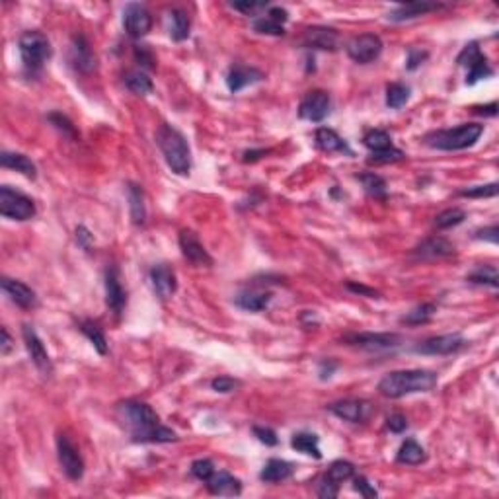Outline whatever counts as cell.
I'll return each instance as SVG.
<instances>
[{
  "mask_svg": "<svg viewBox=\"0 0 499 499\" xmlns=\"http://www.w3.org/2000/svg\"><path fill=\"white\" fill-rule=\"evenodd\" d=\"M49 121H51V123L55 125L59 131H62V135L71 137V139H76V137H78L76 129H74L73 121H71L67 115L59 114V112H53V114H49Z\"/></svg>",
  "mask_w": 499,
  "mask_h": 499,
  "instance_id": "48",
  "label": "cell"
},
{
  "mask_svg": "<svg viewBox=\"0 0 499 499\" xmlns=\"http://www.w3.org/2000/svg\"><path fill=\"white\" fill-rule=\"evenodd\" d=\"M76 240H78V244H80L84 250H88L90 244H92L94 236L86 230V227H78V229H76Z\"/></svg>",
  "mask_w": 499,
  "mask_h": 499,
  "instance_id": "59",
  "label": "cell"
},
{
  "mask_svg": "<svg viewBox=\"0 0 499 499\" xmlns=\"http://www.w3.org/2000/svg\"><path fill=\"white\" fill-rule=\"evenodd\" d=\"M498 189H499V184L498 182H493V184H486V186H474V187H468V189H462L458 195L468 199L496 198V195H498Z\"/></svg>",
  "mask_w": 499,
  "mask_h": 499,
  "instance_id": "45",
  "label": "cell"
},
{
  "mask_svg": "<svg viewBox=\"0 0 499 499\" xmlns=\"http://www.w3.org/2000/svg\"><path fill=\"white\" fill-rule=\"evenodd\" d=\"M170 37L174 42H184L189 37V18L184 10H172L170 12Z\"/></svg>",
  "mask_w": 499,
  "mask_h": 499,
  "instance_id": "33",
  "label": "cell"
},
{
  "mask_svg": "<svg viewBox=\"0 0 499 499\" xmlns=\"http://www.w3.org/2000/svg\"><path fill=\"white\" fill-rule=\"evenodd\" d=\"M335 369H338V363H333L330 359H328V361H322V363H320V378H322V380L330 378Z\"/></svg>",
  "mask_w": 499,
  "mask_h": 499,
  "instance_id": "61",
  "label": "cell"
},
{
  "mask_svg": "<svg viewBox=\"0 0 499 499\" xmlns=\"http://www.w3.org/2000/svg\"><path fill=\"white\" fill-rule=\"evenodd\" d=\"M437 312V304L435 302H423V304H419L416 308H412V310L404 314L402 318H400V322L402 324H408V326H419V324H427L431 318H433V314Z\"/></svg>",
  "mask_w": 499,
  "mask_h": 499,
  "instance_id": "34",
  "label": "cell"
},
{
  "mask_svg": "<svg viewBox=\"0 0 499 499\" xmlns=\"http://www.w3.org/2000/svg\"><path fill=\"white\" fill-rule=\"evenodd\" d=\"M396 460L400 464H408V466H416L426 460V448L417 443L416 439H405L404 443L398 448Z\"/></svg>",
  "mask_w": 499,
  "mask_h": 499,
  "instance_id": "32",
  "label": "cell"
},
{
  "mask_svg": "<svg viewBox=\"0 0 499 499\" xmlns=\"http://www.w3.org/2000/svg\"><path fill=\"white\" fill-rule=\"evenodd\" d=\"M177 242H180L182 256H184L189 263H193V265H198V268H211V265H213V258L209 256V252L205 250V246L199 242L195 232H191V230H182Z\"/></svg>",
  "mask_w": 499,
  "mask_h": 499,
  "instance_id": "16",
  "label": "cell"
},
{
  "mask_svg": "<svg viewBox=\"0 0 499 499\" xmlns=\"http://www.w3.org/2000/svg\"><path fill=\"white\" fill-rule=\"evenodd\" d=\"M105 302L115 316H119L127 304V292L121 285L119 270L115 265H110L105 270Z\"/></svg>",
  "mask_w": 499,
  "mask_h": 499,
  "instance_id": "18",
  "label": "cell"
},
{
  "mask_svg": "<svg viewBox=\"0 0 499 499\" xmlns=\"http://www.w3.org/2000/svg\"><path fill=\"white\" fill-rule=\"evenodd\" d=\"M427 57H429V53L427 51H421V49H412V51L408 53V61H405V69L408 71H416L419 64H423Z\"/></svg>",
  "mask_w": 499,
  "mask_h": 499,
  "instance_id": "54",
  "label": "cell"
},
{
  "mask_svg": "<svg viewBox=\"0 0 499 499\" xmlns=\"http://www.w3.org/2000/svg\"><path fill=\"white\" fill-rule=\"evenodd\" d=\"M0 164L4 168H8V170L20 172L21 176L30 177V180L37 177V168H35V164L31 162V158L21 155V152H8V150H4V152L0 155Z\"/></svg>",
  "mask_w": 499,
  "mask_h": 499,
  "instance_id": "28",
  "label": "cell"
},
{
  "mask_svg": "<svg viewBox=\"0 0 499 499\" xmlns=\"http://www.w3.org/2000/svg\"><path fill=\"white\" fill-rule=\"evenodd\" d=\"M314 141H316V146L324 152H343V155L353 156V150L349 148L347 141L338 135L333 129H328V127L316 129Z\"/></svg>",
  "mask_w": 499,
  "mask_h": 499,
  "instance_id": "26",
  "label": "cell"
},
{
  "mask_svg": "<svg viewBox=\"0 0 499 499\" xmlns=\"http://www.w3.org/2000/svg\"><path fill=\"white\" fill-rule=\"evenodd\" d=\"M80 332L92 342V345L96 347V351L100 355L107 353V340H105L104 332L98 324H94L92 320H84L80 322Z\"/></svg>",
  "mask_w": 499,
  "mask_h": 499,
  "instance_id": "38",
  "label": "cell"
},
{
  "mask_svg": "<svg viewBox=\"0 0 499 499\" xmlns=\"http://www.w3.org/2000/svg\"><path fill=\"white\" fill-rule=\"evenodd\" d=\"M414 254L419 260H443V258H450L455 254V244L443 236H433V238L423 240L414 250Z\"/></svg>",
  "mask_w": 499,
  "mask_h": 499,
  "instance_id": "22",
  "label": "cell"
},
{
  "mask_svg": "<svg viewBox=\"0 0 499 499\" xmlns=\"http://www.w3.org/2000/svg\"><path fill=\"white\" fill-rule=\"evenodd\" d=\"M71 62L82 74H90L96 69V55L84 35H74L71 43Z\"/></svg>",
  "mask_w": 499,
  "mask_h": 499,
  "instance_id": "20",
  "label": "cell"
},
{
  "mask_svg": "<svg viewBox=\"0 0 499 499\" xmlns=\"http://www.w3.org/2000/svg\"><path fill=\"white\" fill-rule=\"evenodd\" d=\"M209 491L213 496H222V498H236L242 493V482L234 478L229 472H215L211 478L205 482Z\"/></svg>",
  "mask_w": 499,
  "mask_h": 499,
  "instance_id": "25",
  "label": "cell"
},
{
  "mask_svg": "<svg viewBox=\"0 0 499 499\" xmlns=\"http://www.w3.org/2000/svg\"><path fill=\"white\" fill-rule=\"evenodd\" d=\"M295 474V466L291 462L283 460V458H270L265 462V466L261 468L260 480L265 484H279L289 480Z\"/></svg>",
  "mask_w": 499,
  "mask_h": 499,
  "instance_id": "27",
  "label": "cell"
},
{
  "mask_svg": "<svg viewBox=\"0 0 499 499\" xmlns=\"http://www.w3.org/2000/svg\"><path fill=\"white\" fill-rule=\"evenodd\" d=\"M57 457H59V464H61L62 472L67 474V478L78 482L84 476V460L78 453V448L74 447V443L64 435L59 433L57 435Z\"/></svg>",
  "mask_w": 499,
  "mask_h": 499,
  "instance_id": "9",
  "label": "cell"
},
{
  "mask_svg": "<svg viewBox=\"0 0 499 499\" xmlns=\"http://www.w3.org/2000/svg\"><path fill=\"white\" fill-rule=\"evenodd\" d=\"M252 28L256 33L261 35H283L285 33V26H281L275 20H271L270 16H258L252 21Z\"/></svg>",
  "mask_w": 499,
  "mask_h": 499,
  "instance_id": "43",
  "label": "cell"
},
{
  "mask_svg": "<svg viewBox=\"0 0 499 499\" xmlns=\"http://www.w3.org/2000/svg\"><path fill=\"white\" fill-rule=\"evenodd\" d=\"M135 59L137 62L143 67V69H155V55H152V51L146 47V45H137L135 47Z\"/></svg>",
  "mask_w": 499,
  "mask_h": 499,
  "instance_id": "52",
  "label": "cell"
},
{
  "mask_svg": "<svg viewBox=\"0 0 499 499\" xmlns=\"http://www.w3.org/2000/svg\"><path fill=\"white\" fill-rule=\"evenodd\" d=\"M476 238L478 240H488L491 244H498L499 240V229L498 225H491L488 229H482L476 232Z\"/></svg>",
  "mask_w": 499,
  "mask_h": 499,
  "instance_id": "57",
  "label": "cell"
},
{
  "mask_svg": "<svg viewBox=\"0 0 499 499\" xmlns=\"http://www.w3.org/2000/svg\"><path fill=\"white\" fill-rule=\"evenodd\" d=\"M445 8V4H437V2H408L398 6L396 10L388 12L386 20L388 21H408L419 18V16H426L429 12H437Z\"/></svg>",
  "mask_w": 499,
  "mask_h": 499,
  "instance_id": "24",
  "label": "cell"
},
{
  "mask_svg": "<svg viewBox=\"0 0 499 499\" xmlns=\"http://www.w3.org/2000/svg\"><path fill=\"white\" fill-rule=\"evenodd\" d=\"M363 145L371 150V152H380V150H386L390 148L392 145V137L388 135L386 131L383 129H371L367 131L363 137Z\"/></svg>",
  "mask_w": 499,
  "mask_h": 499,
  "instance_id": "40",
  "label": "cell"
},
{
  "mask_svg": "<svg viewBox=\"0 0 499 499\" xmlns=\"http://www.w3.org/2000/svg\"><path fill=\"white\" fill-rule=\"evenodd\" d=\"M234 302H236V306H240L242 310L261 312L270 306L271 292L270 291H254V289H250V291L240 292L238 297L234 299Z\"/></svg>",
  "mask_w": 499,
  "mask_h": 499,
  "instance_id": "29",
  "label": "cell"
},
{
  "mask_svg": "<svg viewBox=\"0 0 499 499\" xmlns=\"http://www.w3.org/2000/svg\"><path fill=\"white\" fill-rule=\"evenodd\" d=\"M357 180L361 182V186L367 191V195L373 199H380L385 201L386 199V182L378 174L374 172H369V174H361L357 176Z\"/></svg>",
  "mask_w": 499,
  "mask_h": 499,
  "instance_id": "35",
  "label": "cell"
},
{
  "mask_svg": "<svg viewBox=\"0 0 499 499\" xmlns=\"http://www.w3.org/2000/svg\"><path fill=\"white\" fill-rule=\"evenodd\" d=\"M234 10L242 12V14H246V16H254V18H258V14L261 10H268L270 8V4L268 2H256V0H242V2H232L230 4Z\"/></svg>",
  "mask_w": 499,
  "mask_h": 499,
  "instance_id": "47",
  "label": "cell"
},
{
  "mask_svg": "<svg viewBox=\"0 0 499 499\" xmlns=\"http://www.w3.org/2000/svg\"><path fill=\"white\" fill-rule=\"evenodd\" d=\"M316 493L322 499H333L338 498V493H340V486L333 484L332 480H328L324 476V478L320 480V484H318V488H316Z\"/></svg>",
  "mask_w": 499,
  "mask_h": 499,
  "instance_id": "53",
  "label": "cell"
},
{
  "mask_svg": "<svg viewBox=\"0 0 499 499\" xmlns=\"http://www.w3.org/2000/svg\"><path fill=\"white\" fill-rule=\"evenodd\" d=\"M215 472H217L215 464H213V460H209V458H198V460L191 462V474L198 480H201V482H207Z\"/></svg>",
  "mask_w": 499,
  "mask_h": 499,
  "instance_id": "46",
  "label": "cell"
},
{
  "mask_svg": "<svg viewBox=\"0 0 499 499\" xmlns=\"http://www.w3.org/2000/svg\"><path fill=\"white\" fill-rule=\"evenodd\" d=\"M353 489H355V491H359V493H361V496H363V498H367V499H373V498H376V496H378L376 488H374L373 484H371L369 480L365 478V476H357V478L353 476Z\"/></svg>",
  "mask_w": 499,
  "mask_h": 499,
  "instance_id": "51",
  "label": "cell"
},
{
  "mask_svg": "<svg viewBox=\"0 0 499 499\" xmlns=\"http://www.w3.org/2000/svg\"><path fill=\"white\" fill-rule=\"evenodd\" d=\"M474 285H489L493 289L499 287V273L496 265H480L466 277Z\"/></svg>",
  "mask_w": 499,
  "mask_h": 499,
  "instance_id": "39",
  "label": "cell"
},
{
  "mask_svg": "<svg viewBox=\"0 0 499 499\" xmlns=\"http://www.w3.org/2000/svg\"><path fill=\"white\" fill-rule=\"evenodd\" d=\"M437 386V374L426 369H410V371H392L385 374L378 383V392L386 398H402L417 392H429Z\"/></svg>",
  "mask_w": 499,
  "mask_h": 499,
  "instance_id": "2",
  "label": "cell"
},
{
  "mask_svg": "<svg viewBox=\"0 0 499 499\" xmlns=\"http://www.w3.org/2000/svg\"><path fill=\"white\" fill-rule=\"evenodd\" d=\"M2 291L6 292V297L10 299L14 304H18L21 308H33L37 306V295L35 291L28 287L26 283L18 279H10V277H2Z\"/></svg>",
  "mask_w": 499,
  "mask_h": 499,
  "instance_id": "21",
  "label": "cell"
},
{
  "mask_svg": "<svg viewBox=\"0 0 499 499\" xmlns=\"http://www.w3.org/2000/svg\"><path fill=\"white\" fill-rule=\"evenodd\" d=\"M21 335H24V343H26V349L31 357V363L35 365V369L43 374V376H49L53 373V363L49 359V353L45 349V345L40 340L37 332L31 328V326H24L21 328Z\"/></svg>",
  "mask_w": 499,
  "mask_h": 499,
  "instance_id": "15",
  "label": "cell"
},
{
  "mask_svg": "<svg viewBox=\"0 0 499 499\" xmlns=\"http://www.w3.org/2000/svg\"><path fill=\"white\" fill-rule=\"evenodd\" d=\"M386 426H388V429H390L392 433H402V431L408 429V419H405L402 414H392V416L388 417Z\"/></svg>",
  "mask_w": 499,
  "mask_h": 499,
  "instance_id": "55",
  "label": "cell"
},
{
  "mask_svg": "<svg viewBox=\"0 0 499 499\" xmlns=\"http://www.w3.org/2000/svg\"><path fill=\"white\" fill-rule=\"evenodd\" d=\"M464 345L466 340L460 333H443V335L427 338L426 342L414 347V351L421 355H453L458 353Z\"/></svg>",
  "mask_w": 499,
  "mask_h": 499,
  "instance_id": "12",
  "label": "cell"
},
{
  "mask_svg": "<svg viewBox=\"0 0 499 499\" xmlns=\"http://www.w3.org/2000/svg\"><path fill=\"white\" fill-rule=\"evenodd\" d=\"M410 94H412V90H410V86H405V84H388V86H386V105H388L390 110H400L402 105L408 104Z\"/></svg>",
  "mask_w": 499,
  "mask_h": 499,
  "instance_id": "37",
  "label": "cell"
},
{
  "mask_svg": "<svg viewBox=\"0 0 499 499\" xmlns=\"http://www.w3.org/2000/svg\"><path fill=\"white\" fill-rule=\"evenodd\" d=\"M127 195H129V211H131V220L133 225L141 227L146 220V205H145V191L143 187L137 184H129L127 187Z\"/></svg>",
  "mask_w": 499,
  "mask_h": 499,
  "instance_id": "30",
  "label": "cell"
},
{
  "mask_svg": "<svg viewBox=\"0 0 499 499\" xmlns=\"http://www.w3.org/2000/svg\"><path fill=\"white\" fill-rule=\"evenodd\" d=\"M0 213L4 218H10V220H30L35 217L37 209L33 199L28 195H24L21 191L12 189L10 186L0 187Z\"/></svg>",
  "mask_w": 499,
  "mask_h": 499,
  "instance_id": "6",
  "label": "cell"
},
{
  "mask_svg": "<svg viewBox=\"0 0 499 499\" xmlns=\"http://www.w3.org/2000/svg\"><path fill=\"white\" fill-rule=\"evenodd\" d=\"M328 410L335 417H340L343 421H349V423L367 421L369 416L373 414V405L365 402V400H340V402H333V404L328 405Z\"/></svg>",
  "mask_w": 499,
  "mask_h": 499,
  "instance_id": "17",
  "label": "cell"
},
{
  "mask_svg": "<svg viewBox=\"0 0 499 499\" xmlns=\"http://www.w3.org/2000/svg\"><path fill=\"white\" fill-rule=\"evenodd\" d=\"M484 135V125L480 123H462L453 129H439L426 135V145L435 150H464L474 146L480 141V137Z\"/></svg>",
  "mask_w": 499,
  "mask_h": 499,
  "instance_id": "4",
  "label": "cell"
},
{
  "mask_svg": "<svg viewBox=\"0 0 499 499\" xmlns=\"http://www.w3.org/2000/svg\"><path fill=\"white\" fill-rule=\"evenodd\" d=\"M474 110V114L478 115H489V117H496L498 115V104L496 102H491L488 105H476V107H472Z\"/></svg>",
  "mask_w": 499,
  "mask_h": 499,
  "instance_id": "60",
  "label": "cell"
},
{
  "mask_svg": "<svg viewBox=\"0 0 499 499\" xmlns=\"http://www.w3.org/2000/svg\"><path fill=\"white\" fill-rule=\"evenodd\" d=\"M156 145L166 160L168 168L177 176H187L191 170V150L182 131L174 125L162 123L156 131Z\"/></svg>",
  "mask_w": 499,
  "mask_h": 499,
  "instance_id": "3",
  "label": "cell"
},
{
  "mask_svg": "<svg viewBox=\"0 0 499 499\" xmlns=\"http://www.w3.org/2000/svg\"><path fill=\"white\" fill-rule=\"evenodd\" d=\"M123 28L129 37L141 40L152 28V16L143 4H127L123 10Z\"/></svg>",
  "mask_w": 499,
  "mask_h": 499,
  "instance_id": "14",
  "label": "cell"
},
{
  "mask_svg": "<svg viewBox=\"0 0 499 499\" xmlns=\"http://www.w3.org/2000/svg\"><path fill=\"white\" fill-rule=\"evenodd\" d=\"M383 47H385L383 40L376 33H363L347 43V55L351 61L359 62V64H369L380 57Z\"/></svg>",
  "mask_w": 499,
  "mask_h": 499,
  "instance_id": "10",
  "label": "cell"
},
{
  "mask_svg": "<svg viewBox=\"0 0 499 499\" xmlns=\"http://www.w3.org/2000/svg\"><path fill=\"white\" fill-rule=\"evenodd\" d=\"M302 45L308 49H322V51H338L342 47L340 31L326 26H312L302 33Z\"/></svg>",
  "mask_w": 499,
  "mask_h": 499,
  "instance_id": "13",
  "label": "cell"
},
{
  "mask_svg": "<svg viewBox=\"0 0 499 499\" xmlns=\"http://www.w3.org/2000/svg\"><path fill=\"white\" fill-rule=\"evenodd\" d=\"M125 84L137 96H148L155 88V84L148 78V74L143 73V71H131V73L125 74Z\"/></svg>",
  "mask_w": 499,
  "mask_h": 499,
  "instance_id": "36",
  "label": "cell"
},
{
  "mask_svg": "<svg viewBox=\"0 0 499 499\" xmlns=\"http://www.w3.org/2000/svg\"><path fill=\"white\" fill-rule=\"evenodd\" d=\"M330 107H332L330 94L324 90H312L302 98L301 105H299V117L312 121V123H320L328 117Z\"/></svg>",
  "mask_w": 499,
  "mask_h": 499,
  "instance_id": "11",
  "label": "cell"
},
{
  "mask_svg": "<svg viewBox=\"0 0 499 499\" xmlns=\"http://www.w3.org/2000/svg\"><path fill=\"white\" fill-rule=\"evenodd\" d=\"M355 476V466L349 462V460H335L332 462V466L328 468L326 472V478L332 480L333 484H343L347 480H351Z\"/></svg>",
  "mask_w": 499,
  "mask_h": 499,
  "instance_id": "41",
  "label": "cell"
},
{
  "mask_svg": "<svg viewBox=\"0 0 499 499\" xmlns=\"http://www.w3.org/2000/svg\"><path fill=\"white\" fill-rule=\"evenodd\" d=\"M119 419L129 429V435L135 443H172L177 435L160 423L156 412L145 402L127 400L117 405Z\"/></svg>",
  "mask_w": 499,
  "mask_h": 499,
  "instance_id": "1",
  "label": "cell"
},
{
  "mask_svg": "<svg viewBox=\"0 0 499 499\" xmlns=\"http://www.w3.org/2000/svg\"><path fill=\"white\" fill-rule=\"evenodd\" d=\"M240 385L242 383H240L238 378H232V376H217V378L211 380V388L215 392H220V394H230V392L238 390Z\"/></svg>",
  "mask_w": 499,
  "mask_h": 499,
  "instance_id": "49",
  "label": "cell"
},
{
  "mask_svg": "<svg viewBox=\"0 0 499 499\" xmlns=\"http://www.w3.org/2000/svg\"><path fill=\"white\" fill-rule=\"evenodd\" d=\"M405 155L400 150V148H396V146H390V148H386V150H380V152H371L369 156V164H394V162H400V160H404Z\"/></svg>",
  "mask_w": 499,
  "mask_h": 499,
  "instance_id": "44",
  "label": "cell"
},
{
  "mask_svg": "<svg viewBox=\"0 0 499 499\" xmlns=\"http://www.w3.org/2000/svg\"><path fill=\"white\" fill-rule=\"evenodd\" d=\"M150 283H152L155 292L158 295L160 301H168L177 291L176 271L172 270L168 263H158L150 270Z\"/></svg>",
  "mask_w": 499,
  "mask_h": 499,
  "instance_id": "19",
  "label": "cell"
},
{
  "mask_svg": "<svg viewBox=\"0 0 499 499\" xmlns=\"http://www.w3.org/2000/svg\"><path fill=\"white\" fill-rule=\"evenodd\" d=\"M18 51H20L24 71L33 76L42 73L45 62L51 59L53 47L47 35L37 30L24 31L18 40Z\"/></svg>",
  "mask_w": 499,
  "mask_h": 499,
  "instance_id": "5",
  "label": "cell"
},
{
  "mask_svg": "<svg viewBox=\"0 0 499 499\" xmlns=\"http://www.w3.org/2000/svg\"><path fill=\"white\" fill-rule=\"evenodd\" d=\"M342 342H345L347 345H351V347H359V349H365V351H374V353H378V351H392L396 347H400L402 335H400V333H390V332L349 333V335L343 338Z\"/></svg>",
  "mask_w": 499,
  "mask_h": 499,
  "instance_id": "7",
  "label": "cell"
},
{
  "mask_svg": "<svg viewBox=\"0 0 499 499\" xmlns=\"http://www.w3.org/2000/svg\"><path fill=\"white\" fill-rule=\"evenodd\" d=\"M464 218H466V213H464L462 209H458V207L445 209V211H441V213H439V215L435 217V227L441 230L453 229V227L462 225V222H464Z\"/></svg>",
  "mask_w": 499,
  "mask_h": 499,
  "instance_id": "42",
  "label": "cell"
},
{
  "mask_svg": "<svg viewBox=\"0 0 499 499\" xmlns=\"http://www.w3.org/2000/svg\"><path fill=\"white\" fill-rule=\"evenodd\" d=\"M268 152H270V150H265V148H260V150H246V152H244V162H256V160L263 158Z\"/></svg>",
  "mask_w": 499,
  "mask_h": 499,
  "instance_id": "63",
  "label": "cell"
},
{
  "mask_svg": "<svg viewBox=\"0 0 499 499\" xmlns=\"http://www.w3.org/2000/svg\"><path fill=\"white\" fill-rule=\"evenodd\" d=\"M458 64L462 67H468V74H466V84H476L480 82L482 78H489L493 76V69L489 67L488 59L486 55L480 51L478 43H468L466 47L462 49V53L458 55L457 59Z\"/></svg>",
  "mask_w": 499,
  "mask_h": 499,
  "instance_id": "8",
  "label": "cell"
},
{
  "mask_svg": "<svg viewBox=\"0 0 499 499\" xmlns=\"http://www.w3.org/2000/svg\"><path fill=\"white\" fill-rule=\"evenodd\" d=\"M345 287H347V289H349L351 292H355V295H361V297H369V299H378V292L374 291V289H371V287H365V285H361V283L357 285V283H351V281H349V283H347Z\"/></svg>",
  "mask_w": 499,
  "mask_h": 499,
  "instance_id": "56",
  "label": "cell"
},
{
  "mask_svg": "<svg viewBox=\"0 0 499 499\" xmlns=\"http://www.w3.org/2000/svg\"><path fill=\"white\" fill-rule=\"evenodd\" d=\"M263 80V73L256 67H246V64H236L232 67L227 74V86L232 94L244 90L246 86Z\"/></svg>",
  "mask_w": 499,
  "mask_h": 499,
  "instance_id": "23",
  "label": "cell"
},
{
  "mask_svg": "<svg viewBox=\"0 0 499 499\" xmlns=\"http://www.w3.org/2000/svg\"><path fill=\"white\" fill-rule=\"evenodd\" d=\"M0 333H2V343H0V353H2V355H8V353H10V349H12V338H10V333H8V330H6V328H2V330H0Z\"/></svg>",
  "mask_w": 499,
  "mask_h": 499,
  "instance_id": "62",
  "label": "cell"
},
{
  "mask_svg": "<svg viewBox=\"0 0 499 499\" xmlns=\"http://www.w3.org/2000/svg\"><path fill=\"white\" fill-rule=\"evenodd\" d=\"M254 435L258 437V441L260 443H263V445H268V447H275L277 443H279V439H277V433L271 429V427H260V426H256L254 429Z\"/></svg>",
  "mask_w": 499,
  "mask_h": 499,
  "instance_id": "50",
  "label": "cell"
},
{
  "mask_svg": "<svg viewBox=\"0 0 499 499\" xmlns=\"http://www.w3.org/2000/svg\"><path fill=\"white\" fill-rule=\"evenodd\" d=\"M265 16H270L271 20H275L281 26H285V21L289 20V12L285 10V8H281V6H270Z\"/></svg>",
  "mask_w": 499,
  "mask_h": 499,
  "instance_id": "58",
  "label": "cell"
},
{
  "mask_svg": "<svg viewBox=\"0 0 499 499\" xmlns=\"http://www.w3.org/2000/svg\"><path fill=\"white\" fill-rule=\"evenodd\" d=\"M291 447L295 450H299L302 455H308L314 458H322V450H320V437L310 431H301V433H295L291 439Z\"/></svg>",
  "mask_w": 499,
  "mask_h": 499,
  "instance_id": "31",
  "label": "cell"
}]
</instances>
